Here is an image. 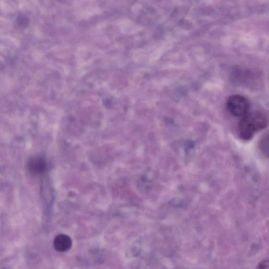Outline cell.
<instances>
[{"mask_svg":"<svg viewBox=\"0 0 269 269\" xmlns=\"http://www.w3.org/2000/svg\"><path fill=\"white\" fill-rule=\"evenodd\" d=\"M268 118L260 112H249L242 118L238 127V133L242 140H251L255 135L268 125Z\"/></svg>","mask_w":269,"mask_h":269,"instance_id":"1","label":"cell"},{"mask_svg":"<svg viewBox=\"0 0 269 269\" xmlns=\"http://www.w3.org/2000/svg\"><path fill=\"white\" fill-rule=\"evenodd\" d=\"M73 242L71 237L65 234L57 236L54 239V247L56 251L64 253L70 250Z\"/></svg>","mask_w":269,"mask_h":269,"instance_id":"4","label":"cell"},{"mask_svg":"<svg viewBox=\"0 0 269 269\" xmlns=\"http://www.w3.org/2000/svg\"><path fill=\"white\" fill-rule=\"evenodd\" d=\"M261 150L262 152L265 155L268 156V136H265L260 145Z\"/></svg>","mask_w":269,"mask_h":269,"instance_id":"5","label":"cell"},{"mask_svg":"<svg viewBox=\"0 0 269 269\" xmlns=\"http://www.w3.org/2000/svg\"><path fill=\"white\" fill-rule=\"evenodd\" d=\"M226 106L229 113L239 118H242L248 114L251 108L248 99L241 95H234L229 97Z\"/></svg>","mask_w":269,"mask_h":269,"instance_id":"2","label":"cell"},{"mask_svg":"<svg viewBox=\"0 0 269 269\" xmlns=\"http://www.w3.org/2000/svg\"><path fill=\"white\" fill-rule=\"evenodd\" d=\"M27 168L28 171L33 175L41 174L45 170V161L42 157L34 156L29 159Z\"/></svg>","mask_w":269,"mask_h":269,"instance_id":"3","label":"cell"}]
</instances>
